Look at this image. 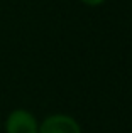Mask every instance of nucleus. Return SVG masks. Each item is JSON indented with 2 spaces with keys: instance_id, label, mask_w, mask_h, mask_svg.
<instances>
[{
  "instance_id": "2",
  "label": "nucleus",
  "mask_w": 132,
  "mask_h": 133,
  "mask_svg": "<svg viewBox=\"0 0 132 133\" xmlns=\"http://www.w3.org/2000/svg\"><path fill=\"white\" fill-rule=\"evenodd\" d=\"M37 133H81L75 118L68 115H53L41 123Z\"/></svg>"
},
{
  "instance_id": "1",
  "label": "nucleus",
  "mask_w": 132,
  "mask_h": 133,
  "mask_svg": "<svg viewBox=\"0 0 132 133\" xmlns=\"http://www.w3.org/2000/svg\"><path fill=\"white\" fill-rule=\"evenodd\" d=\"M39 125L27 110H14L5 120L7 133H37Z\"/></svg>"
},
{
  "instance_id": "3",
  "label": "nucleus",
  "mask_w": 132,
  "mask_h": 133,
  "mask_svg": "<svg viewBox=\"0 0 132 133\" xmlns=\"http://www.w3.org/2000/svg\"><path fill=\"white\" fill-rule=\"evenodd\" d=\"M83 3H86V5H100V3H103L105 0H81Z\"/></svg>"
}]
</instances>
